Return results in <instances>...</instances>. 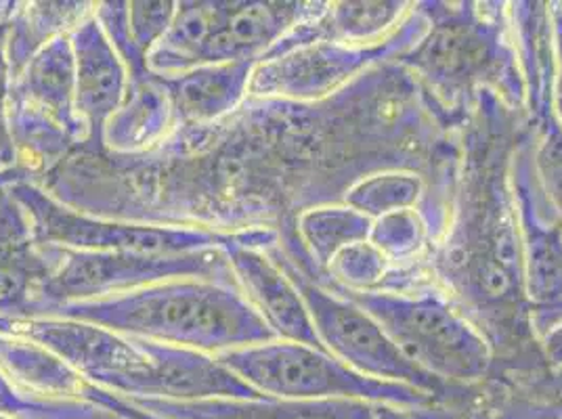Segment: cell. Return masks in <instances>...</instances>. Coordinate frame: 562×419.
<instances>
[{"mask_svg": "<svg viewBox=\"0 0 562 419\" xmlns=\"http://www.w3.org/2000/svg\"><path fill=\"white\" fill-rule=\"evenodd\" d=\"M24 208L38 244L76 252L189 254L227 248L241 234L223 235L99 218L70 208L43 186L18 183L7 189Z\"/></svg>", "mask_w": 562, "mask_h": 419, "instance_id": "obj_9", "label": "cell"}, {"mask_svg": "<svg viewBox=\"0 0 562 419\" xmlns=\"http://www.w3.org/2000/svg\"><path fill=\"white\" fill-rule=\"evenodd\" d=\"M48 317L212 356L278 340L235 281H165L122 296L66 304Z\"/></svg>", "mask_w": 562, "mask_h": 419, "instance_id": "obj_3", "label": "cell"}, {"mask_svg": "<svg viewBox=\"0 0 562 419\" xmlns=\"http://www.w3.org/2000/svg\"><path fill=\"white\" fill-rule=\"evenodd\" d=\"M70 43L76 68V110L89 133L82 147L99 149L103 147L105 124L120 110L131 78L94 11L71 30Z\"/></svg>", "mask_w": 562, "mask_h": 419, "instance_id": "obj_16", "label": "cell"}, {"mask_svg": "<svg viewBox=\"0 0 562 419\" xmlns=\"http://www.w3.org/2000/svg\"><path fill=\"white\" fill-rule=\"evenodd\" d=\"M172 280L235 281L223 248L189 254L76 252L57 248V269L43 292L38 317L59 306L122 296Z\"/></svg>", "mask_w": 562, "mask_h": 419, "instance_id": "obj_8", "label": "cell"}, {"mask_svg": "<svg viewBox=\"0 0 562 419\" xmlns=\"http://www.w3.org/2000/svg\"><path fill=\"white\" fill-rule=\"evenodd\" d=\"M216 361L267 398H355L397 409H428L439 403L435 396L418 388L361 375L331 356L328 350L280 338L218 352Z\"/></svg>", "mask_w": 562, "mask_h": 419, "instance_id": "obj_6", "label": "cell"}, {"mask_svg": "<svg viewBox=\"0 0 562 419\" xmlns=\"http://www.w3.org/2000/svg\"><path fill=\"white\" fill-rule=\"evenodd\" d=\"M267 252L299 287L315 336L331 356L361 375L418 388L435 396L439 403L469 396L467 388H453L412 363L370 313L345 296L313 283L281 254L278 244L269 246Z\"/></svg>", "mask_w": 562, "mask_h": 419, "instance_id": "obj_7", "label": "cell"}, {"mask_svg": "<svg viewBox=\"0 0 562 419\" xmlns=\"http://www.w3.org/2000/svg\"><path fill=\"white\" fill-rule=\"evenodd\" d=\"M9 114L38 117L66 131L80 147L89 140L76 110V68L70 34L48 43L11 78Z\"/></svg>", "mask_w": 562, "mask_h": 419, "instance_id": "obj_17", "label": "cell"}, {"mask_svg": "<svg viewBox=\"0 0 562 419\" xmlns=\"http://www.w3.org/2000/svg\"><path fill=\"white\" fill-rule=\"evenodd\" d=\"M370 241L395 267L420 262L432 241L418 210H398L375 218Z\"/></svg>", "mask_w": 562, "mask_h": 419, "instance_id": "obj_24", "label": "cell"}, {"mask_svg": "<svg viewBox=\"0 0 562 419\" xmlns=\"http://www.w3.org/2000/svg\"><path fill=\"white\" fill-rule=\"evenodd\" d=\"M525 110L492 91L472 99L460 126V162L443 237L416 267L490 342L497 384L550 372L525 290L513 158L529 133Z\"/></svg>", "mask_w": 562, "mask_h": 419, "instance_id": "obj_1", "label": "cell"}, {"mask_svg": "<svg viewBox=\"0 0 562 419\" xmlns=\"http://www.w3.org/2000/svg\"><path fill=\"white\" fill-rule=\"evenodd\" d=\"M0 419H13V418H7V416H0Z\"/></svg>", "mask_w": 562, "mask_h": 419, "instance_id": "obj_31", "label": "cell"}, {"mask_svg": "<svg viewBox=\"0 0 562 419\" xmlns=\"http://www.w3.org/2000/svg\"><path fill=\"white\" fill-rule=\"evenodd\" d=\"M0 373L24 395L80 398L85 380L50 350L0 331Z\"/></svg>", "mask_w": 562, "mask_h": 419, "instance_id": "obj_22", "label": "cell"}, {"mask_svg": "<svg viewBox=\"0 0 562 419\" xmlns=\"http://www.w3.org/2000/svg\"><path fill=\"white\" fill-rule=\"evenodd\" d=\"M374 220L347 204L306 210L299 218V235L315 267L328 275L329 262L345 248L368 241Z\"/></svg>", "mask_w": 562, "mask_h": 419, "instance_id": "obj_23", "label": "cell"}, {"mask_svg": "<svg viewBox=\"0 0 562 419\" xmlns=\"http://www.w3.org/2000/svg\"><path fill=\"white\" fill-rule=\"evenodd\" d=\"M0 331L32 340L66 361L80 377L117 396L206 400H260L216 356L122 336L105 327L61 317H0Z\"/></svg>", "mask_w": 562, "mask_h": 419, "instance_id": "obj_2", "label": "cell"}, {"mask_svg": "<svg viewBox=\"0 0 562 419\" xmlns=\"http://www.w3.org/2000/svg\"><path fill=\"white\" fill-rule=\"evenodd\" d=\"M117 396V395H116ZM140 411L156 419H393L391 405H375L355 398L326 400H166V398H128Z\"/></svg>", "mask_w": 562, "mask_h": 419, "instance_id": "obj_15", "label": "cell"}, {"mask_svg": "<svg viewBox=\"0 0 562 419\" xmlns=\"http://www.w3.org/2000/svg\"><path fill=\"white\" fill-rule=\"evenodd\" d=\"M426 27V18L414 2L409 15L384 43H315L276 59L258 61L250 76L248 97L296 103L328 99L370 68L401 57L420 41Z\"/></svg>", "mask_w": 562, "mask_h": 419, "instance_id": "obj_10", "label": "cell"}, {"mask_svg": "<svg viewBox=\"0 0 562 419\" xmlns=\"http://www.w3.org/2000/svg\"><path fill=\"white\" fill-rule=\"evenodd\" d=\"M533 166L546 200L562 220V124L557 112L533 124Z\"/></svg>", "mask_w": 562, "mask_h": 419, "instance_id": "obj_26", "label": "cell"}, {"mask_svg": "<svg viewBox=\"0 0 562 419\" xmlns=\"http://www.w3.org/2000/svg\"><path fill=\"white\" fill-rule=\"evenodd\" d=\"M94 11V2H15L4 34V55L11 78L48 43L70 34Z\"/></svg>", "mask_w": 562, "mask_h": 419, "instance_id": "obj_21", "label": "cell"}, {"mask_svg": "<svg viewBox=\"0 0 562 419\" xmlns=\"http://www.w3.org/2000/svg\"><path fill=\"white\" fill-rule=\"evenodd\" d=\"M552 25L557 45V84H554V112L562 124V2H552Z\"/></svg>", "mask_w": 562, "mask_h": 419, "instance_id": "obj_29", "label": "cell"}, {"mask_svg": "<svg viewBox=\"0 0 562 419\" xmlns=\"http://www.w3.org/2000/svg\"><path fill=\"white\" fill-rule=\"evenodd\" d=\"M370 313L398 350L453 388L497 384V365L485 336L437 287L414 292H352L329 287Z\"/></svg>", "mask_w": 562, "mask_h": 419, "instance_id": "obj_5", "label": "cell"}, {"mask_svg": "<svg viewBox=\"0 0 562 419\" xmlns=\"http://www.w3.org/2000/svg\"><path fill=\"white\" fill-rule=\"evenodd\" d=\"M308 7L311 2L296 0H216L198 68L241 61L258 64L288 30L305 18Z\"/></svg>", "mask_w": 562, "mask_h": 419, "instance_id": "obj_13", "label": "cell"}, {"mask_svg": "<svg viewBox=\"0 0 562 419\" xmlns=\"http://www.w3.org/2000/svg\"><path fill=\"white\" fill-rule=\"evenodd\" d=\"M513 191L520 234L525 290L541 338L562 324V220L539 186L533 166V124L516 147Z\"/></svg>", "mask_w": 562, "mask_h": 419, "instance_id": "obj_11", "label": "cell"}, {"mask_svg": "<svg viewBox=\"0 0 562 419\" xmlns=\"http://www.w3.org/2000/svg\"><path fill=\"white\" fill-rule=\"evenodd\" d=\"M9 89H11V71L4 55V41H0V191L20 183L18 149L13 143L11 122H9Z\"/></svg>", "mask_w": 562, "mask_h": 419, "instance_id": "obj_28", "label": "cell"}, {"mask_svg": "<svg viewBox=\"0 0 562 419\" xmlns=\"http://www.w3.org/2000/svg\"><path fill=\"white\" fill-rule=\"evenodd\" d=\"M273 244H278L273 231H246L225 248L235 283L280 340L326 350L315 336L299 287L267 252Z\"/></svg>", "mask_w": 562, "mask_h": 419, "instance_id": "obj_12", "label": "cell"}, {"mask_svg": "<svg viewBox=\"0 0 562 419\" xmlns=\"http://www.w3.org/2000/svg\"><path fill=\"white\" fill-rule=\"evenodd\" d=\"M516 59L525 84V112L531 124L554 114L557 45L552 2H508Z\"/></svg>", "mask_w": 562, "mask_h": 419, "instance_id": "obj_18", "label": "cell"}, {"mask_svg": "<svg viewBox=\"0 0 562 419\" xmlns=\"http://www.w3.org/2000/svg\"><path fill=\"white\" fill-rule=\"evenodd\" d=\"M426 18L420 41L397 57L453 116H467L472 99L492 91L525 110L508 2H416Z\"/></svg>", "mask_w": 562, "mask_h": 419, "instance_id": "obj_4", "label": "cell"}, {"mask_svg": "<svg viewBox=\"0 0 562 419\" xmlns=\"http://www.w3.org/2000/svg\"><path fill=\"white\" fill-rule=\"evenodd\" d=\"M177 2H128V34L133 47L140 57L149 53L165 38L168 27L175 20Z\"/></svg>", "mask_w": 562, "mask_h": 419, "instance_id": "obj_27", "label": "cell"}, {"mask_svg": "<svg viewBox=\"0 0 562 419\" xmlns=\"http://www.w3.org/2000/svg\"><path fill=\"white\" fill-rule=\"evenodd\" d=\"M395 264L384 257L374 244L361 241L345 248L329 262V287H345L352 292H378L384 290Z\"/></svg>", "mask_w": 562, "mask_h": 419, "instance_id": "obj_25", "label": "cell"}, {"mask_svg": "<svg viewBox=\"0 0 562 419\" xmlns=\"http://www.w3.org/2000/svg\"><path fill=\"white\" fill-rule=\"evenodd\" d=\"M255 66V61H241L160 76L172 105L175 128L204 126L229 116L246 101Z\"/></svg>", "mask_w": 562, "mask_h": 419, "instance_id": "obj_19", "label": "cell"}, {"mask_svg": "<svg viewBox=\"0 0 562 419\" xmlns=\"http://www.w3.org/2000/svg\"><path fill=\"white\" fill-rule=\"evenodd\" d=\"M175 131L172 105L165 82L147 71L133 78L128 91L103 131V147L117 156H137L158 147Z\"/></svg>", "mask_w": 562, "mask_h": 419, "instance_id": "obj_20", "label": "cell"}, {"mask_svg": "<svg viewBox=\"0 0 562 419\" xmlns=\"http://www.w3.org/2000/svg\"><path fill=\"white\" fill-rule=\"evenodd\" d=\"M13 9H15V2H0V41H4L7 25H9V20H11Z\"/></svg>", "mask_w": 562, "mask_h": 419, "instance_id": "obj_30", "label": "cell"}, {"mask_svg": "<svg viewBox=\"0 0 562 419\" xmlns=\"http://www.w3.org/2000/svg\"><path fill=\"white\" fill-rule=\"evenodd\" d=\"M57 269V248L36 241L24 208L0 191V317L41 315L43 292Z\"/></svg>", "mask_w": 562, "mask_h": 419, "instance_id": "obj_14", "label": "cell"}]
</instances>
